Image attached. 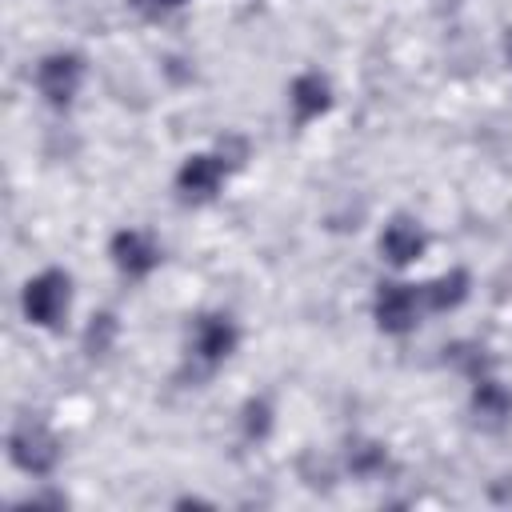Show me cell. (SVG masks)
<instances>
[{
  "label": "cell",
  "instance_id": "1",
  "mask_svg": "<svg viewBox=\"0 0 512 512\" xmlns=\"http://www.w3.org/2000/svg\"><path fill=\"white\" fill-rule=\"evenodd\" d=\"M72 308V276L60 268L36 272L20 292V312L36 328H60Z\"/></svg>",
  "mask_w": 512,
  "mask_h": 512
},
{
  "label": "cell",
  "instance_id": "2",
  "mask_svg": "<svg viewBox=\"0 0 512 512\" xmlns=\"http://www.w3.org/2000/svg\"><path fill=\"white\" fill-rule=\"evenodd\" d=\"M8 456H12V464H16L20 472H28V476H52V472L60 468L64 448H60L56 432H52L44 420L24 416V420H16L12 432H8Z\"/></svg>",
  "mask_w": 512,
  "mask_h": 512
},
{
  "label": "cell",
  "instance_id": "3",
  "mask_svg": "<svg viewBox=\"0 0 512 512\" xmlns=\"http://www.w3.org/2000/svg\"><path fill=\"white\" fill-rule=\"evenodd\" d=\"M420 308H424V296L420 288L412 284H400V280H388L376 288L372 296V316H376V328L388 332V336H404L416 328L420 320Z\"/></svg>",
  "mask_w": 512,
  "mask_h": 512
},
{
  "label": "cell",
  "instance_id": "4",
  "mask_svg": "<svg viewBox=\"0 0 512 512\" xmlns=\"http://www.w3.org/2000/svg\"><path fill=\"white\" fill-rule=\"evenodd\" d=\"M84 84V60L76 52H48L36 64V88L52 108H68Z\"/></svg>",
  "mask_w": 512,
  "mask_h": 512
},
{
  "label": "cell",
  "instance_id": "5",
  "mask_svg": "<svg viewBox=\"0 0 512 512\" xmlns=\"http://www.w3.org/2000/svg\"><path fill=\"white\" fill-rule=\"evenodd\" d=\"M108 256H112V264H116L128 280H144V276L156 272V264H160V244H156L144 228H120V232H112V240H108Z\"/></svg>",
  "mask_w": 512,
  "mask_h": 512
},
{
  "label": "cell",
  "instance_id": "6",
  "mask_svg": "<svg viewBox=\"0 0 512 512\" xmlns=\"http://www.w3.org/2000/svg\"><path fill=\"white\" fill-rule=\"evenodd\" d=\"M224 176H228L224 156H216V152H192V156L176 168V192H180L184 200H192V204H204V200H212V196L220 192Z\"/></svg>",
  "mask_w": 512,
  "mask_h": 512
},
{
  "label": "cell",
  "instance_id": "7",
  "mask_svg": "<svg viewBox=\"0 0 512 512\" xmlns=\"http://www.w3.org/2000/svg\"><path fill=\"white\" fill-rule=\"evenodd\" d=\"M236 348H240V328H236L232 316H224V312L196 316V324H192V352H196V360L224 364Z\"/></svg>",
  "mask_w": 512,
  "mask_h": 512
},
{
  "label": "cell",
  "instance_id": "8",
  "mask_svg": "<svg viewBox=\"0 0 512 512\" xmlns=\"http://www.w3.org/2000/svg\"><path fill=\"white\" fill-rule=\"evenodd\" d=\"M424 248H428V232H424L412 216H396V220H388L384 232H380V256H384L388 264H396V268L416 264V260L424 256Z\"/></svg>",
  "mask_w": 512,
  "mask_h": 512
},
{
  "label": "cell",
  "instance_id": "9",
  "mask_svg": "<svg viewBox=\"0 0 512 512\" xmlns=\"http://www.w3.org/2000/svg\"><path fill=\"white\" fill-rule=\"evenodd\" d=\"M472 416L484 428H504L512 420V388L504 380H496L492 372L472 380Z\"/></svg>",
  "mask_w": 512,
  "mask_h": 512
},
{
  "label": "cell",
  "instance_id": "10",
  "mask_svg": "<svg viewBox=\"0 0 512 512\" xmlns=\"http://www.w3.org/2000/svg\"><path fill=\"white\" fill-rule=\"evenodd\" d=\"M288 104H292L296 124L320 120V116L332 108V84H328V76H320V72H300V76L288 84Z\"/></svg>",
  "mask_w": 512,
  "mask_h": 512
},
{
  "label": "cell",
  "instance_id": "11",
  "mask_svg": "<svg viewBox=\"0 0 512 512\" xmlns=\"http://www.w3.org/2000/svg\"><path fill=\"white\" fill-rule=\"evenodd\" d=\"M468 292H472V276H468L464 268H448V272H440L436 280H428V284L420 288L424 308H432V312H452V308H460V304L468 300Z\"/></svg>",
  "mask_w": 512,
  "mask_h": 512
},
{
  "label": "cell",
  "instance_id": "12",
  "mask_svg": "<svg viewBox=\"0 0 512 512\" xmlns=\"http://www.w3.org/2000/svg\"><path fill=\"white\" fill-rule=\"evenodd\" d=\"M344 456H348V472L360 476V480H376L388 468V448L376 444V440H352Z\"/></svg>",
  "mask_w": 512,
  "mask_h": 512
},
{
  "label": "cell",
  "instance_id": "13",
  "mask_svg": "<svg viewBox=\"0 0 512 512\" xmlns=\"http://www.w3.org/2000/svg\"><path fill=\"white\" fill-rule=\"evenodd\" d=\"M240 428H244L248 440H264V436L272 432V404L260 400V396H252V400L240 408Z\"/></svg>",
  "mask_w": 512,
  "mask_h": 512
},
{
  "label": "cell",
  "instance_id": "14",
  "mask_svg": "<svg viewBox=\"0 0 512 512\" xmlns=\"http://www.w3.org/2000/svg\"><path fill=\"white\" fill-rule=\"evenodd\" d=\"M112 336H116V316H112V312H100V316H92V324H88V336H84V344H88V352L96 356V352H108Z\"/></svg>",
  "mask_w": 512,
  "mask_h": 512
},
{
  "label": "cell",
  "instance_id": "15",
  "mask_svg": "<svg viewBox=\"0 0 512 512\" xmlns=\"http://www.w3.org/2000/svg\"><path fill=\"white\" fill-rule=\"evenodd\" d=\"M144 16H168V12H176V8H184V0H132Z\"/></svg>",
  "mask_w": 512,
  "mask_h": 512
},
{
  "label": "cell",
  "instance_id": "16",
  "mask_svg": "<svg viewBox=\"0 0 512 512\" xmlns=\"http://www.w3.org/2000/svg\"><path fill=\"white\" fill-rule=\"evenodd\" d=\"M504 56H508V64H512V32L504 36Z\"/></svg>",
  "mask_w": 512,
  "mask_h": 512
}]
</instances>
